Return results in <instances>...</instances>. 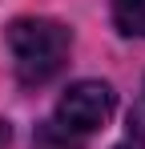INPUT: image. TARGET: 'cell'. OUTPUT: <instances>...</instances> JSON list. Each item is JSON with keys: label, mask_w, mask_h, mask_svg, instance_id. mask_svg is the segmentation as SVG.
Returning <instances> with one entry per match:
<instances>
[{"label": "cell", "mask_w": 145, "mask_h": 149, "mask_svg": "<svg viewBox=\"0 0 145 149\" xmlns=\"http://www.w3.org/2000/svg\"><path fill=\"white\" fill-rule=\"evenodd\" d=\"M69 28L45 20V16H24L8 28V52H12V69L24 85H45L65 69L69 61Z\"/></svg>", "instance_id": "cell-1"}, {"label": "cell", "mask_w": 145, "mask_h": 149, "mask_svg": "<svg viewBox=\"0 0 145 149\" xmlns=\"http://www.w3.org/2000/svg\"><path fill=\"white\" fill-rule=\"evenodd\" d=\"M113 113V89L105 81H77L56 105V125L69 133H93Z\"/></svg>", "instance_id": "cell-2"}, {"label": "cell", "mask_w": 145, "mask_h": 149, "mask_svg": "<svg viewBox=\"0 0 145 149\" xmlns=\"http://www.w3.org/2000/svg\"><path fill=\"white\" fill-rule=\"evenodd\" d=\"M113 20L129 36H145V0H113Z\"/></svg>", "instance_id": "cell-3"}, {"label": "cell", "mask_w": 145, "mask_h": 149, "mask_svg": "<svg viewBox=\"0 0 145 149\" xmlns=\"http://www.w3.org/2000/svg\"><path fill=\"white\" fill-rule=\"evenodd\" d=\"M36 149H81V141H77V133L61 129L56 121H48V125H40V133H36Z\"/></svg>", "instance_id": "cell-4"}, {"label": "cell", "mask_w": 145, "mask_h": 149, "mask_svg": "<svg viewBox=\"0 0 145 149\" xmlns=\"http://www.w3.org/2000/svg\"><path fill=\"white\" fill-rule=\"evenodd\" d=\"M4 145H8V125L0 121V149H4Z\"/></svg>", "instance_id": "cell-5"}]
</instances>
